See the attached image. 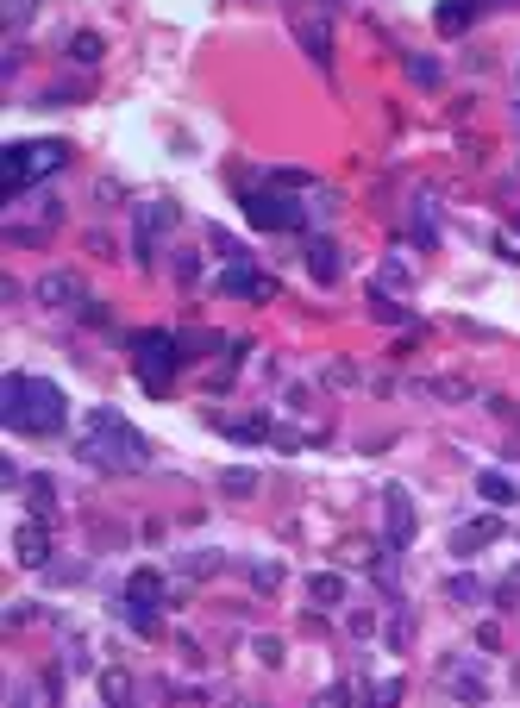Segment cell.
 <instances>
[{
  "mask_svg": "<svg viewBox=\"0 0 520 708\" xmlns=\"http://www.w3.org/2000/svg\"><path fill=\"white\" fill-rule=\"evenodd\" d=\"M132 358H138V383H145L151 395H163V389H170V376H176V364H182V339H170V333H138L132 339Z\"/></svg>",
  "mask_w": 520,
  "mask_h": 708,
  "instance_id": "277c9868",
  "label": "cell"
},
{
  "mask_svg": "<svg viewBox=\"0 0 520 708\" xmlns=\"http://www.w3.org/2000/svg\"><path fill=\"white\" fill-rule=\"evenodd\" d=\"M307 602H320V608H339V602H345V577H333V571L307 577Z\"/></svg>",
  "mask_w": 520,
  "mask_h": 708,
  "instance_id": "2e32d148",
  "label": "cell"
},
{
  "mask_svg": "<svg viewBox=\"0 0 520 708\" xmlns=\"http://www.w3.org/2000/svg\"><path fill=\"white\" fill-rule=\"evenodd\" d=\"M395 702H401V683H395V677H383V683L370 690V708H395Z\"/></svg>",
  "mask_w": 520,
  "mask_h": 708,
  "instance_id": "d4e9b609",
  "label": "cell"
},
{
  "mask_svg": "<svg viewBox=\"0 0 520 708\" xmlns=\"http://www.w3.org/2000/svg\"><path fill=\"white\" fill-rule=\"evenodd\" d=\"M489 539H502V521H495V514H489V521H470V527H458V533H452V552H458V558H470V552H483Z\"/></svg>",
  "mask_w": 520,
  "mask_h": 708,
  "instance_id": "4fadbf2b",
  "label": "cell"
},
{
  "mask_svg": "<svg viewBox=\"0 0 520 708\" xmlns=\"http://www.w3.org/2000/svg\"><path fill=\"white\" fill-rule=\"evenodd\" d=\"M414 539V508H408V489H389V546H408Z\"/></svg>",
  "mask_w": 520,
  "mask_h": 708,
  "instance_id": "5bb4252c",
  "label": "cell"
},
{
  "mask_svg": "<svg viewBox=\"0 0 520 708\" xmlns=\"http://www.w3.org/2000/svg\"><path fill=\"white\" fill-rule=\"evenodd\" d=\"M433 395H445V401H464L470 395V383H458V376H439V383H427Z\"/></svg>",
  "mask_w": 520,
  "mask_h": 708,
  "instance_id": "4316f807",
  "label": "cell"
},
{
  "mask_svg": "<svg viewBox=\"0 0 520 708\" xmlns=\"http://www.w3.org/2000/svg\"><path fill=\"white\" fill-rule=\"evenodd\" d=\"M408 76H414L420 88H439V63H427V57H408Z\"/></svg>",
  "mask_w": 520,
  "mask_h": 708,
  "instance_id": "603a6c76",
  "label": "cell"
},
{
  "mask_svg": "<svg viewBox=\"0 0 520 708\" xmlns=\"http://www.w3.org/2000/svg\"><path fill=\"white\" fill-rule=\"evenodd\" d=\"M220 483H226V495H251V489H257V477H251V470H226Z\"/></svg>",
  "mask_w": 520,
  "mask_h": 708,
  "instance_id": "484cf974",
  "label": "cell"
},
{
  "mask_svg": "<svg viewBox=\"0 0 520 708\" xmlns=\"http://www.w3.org/2000/svg\"><path fill=\"white\" fill-rule=\"evenodd\" d=\"M452 596H458V602H477L483 583H477V577H452Z\"/></svg>",
  "mask_w": 520,
  "mask_h": 708,
  "instance_id": "83f0119b",
  "label": "cell"
},
{
  "mask_svg": "<svg viewBox=\"0 0 520 708\" xmlns=\"http://www.w3.org/2000/svg\"><path fill=\"white\" fill-rule=\"evenodd\" d=\"M307 276H314V282H339V245L333 239L307 245Z\"/></svg>",
  "mask_w": 520,
  "mask_h": 708,
  "instance_id": "9a60e30c",
  "label": "cell"
},
{
  "mask_svg": "<svg viewBox=\"0 0 520 708\" xmlns=\"http://www.w3.org/2000/svg\"><path fill=\"white\" fill-rule=\"evenodd\" d=\"M314 708H370V690H358V683H333Z\"/></svg>",
  "mask_w": 520,
  "mask_h": 708,
  "instance_id": "e0dca14e",
  "label": "cell"
},
{
  "mask_svg": "<svg viewBox=\"0 0 520 708\" xmlns=\"http://www.w3.org/2000/svg\"><path fill=\"white\" fill-rule=\"evenodd\" d=\"M489 13V0H439V13H433V26L445 32V38H458L464 26H477V19Z\"/></svg>",
  "mask_w": 520,
  "mask_h": 708,
  "instance_id": "30bf717a",
  "label": "cell"
},
{
  "mask_svg": "<svg viewBox=\"0 0 520 708\" xmlns=\"http://www.w3.org/2000/svg\"><path fill=\"white\" fill-rule=\"evenodd\" d=\"M245 220L264 232H295L301 226V201H289L282 188H251L245 195Z\"/></svg>",
  "mask_w": 520,
  "mask_h": 708,
  "instance_id": "5b68a950",
  "label": "cell"
},
{
  "mask_svg": "<svg viewBox=\"0 0 520 708\" xmlns=\"http://www.w3.org/2000/svg\"><path fill=\"white\" fill-rule=\"evenodd\" d=\"M257 658H264V665H282V640H276V633H264V640H257Z\"/></svg>",
  "mask_w": 520,
  "mask_h": 708,
  "instance_id": "f1b7e54d",
  "label": "cell"
},
{
  "mask_svg": "<svg viewBox=\"0 0 520 708\" xmlns=\"http://www.w3.org/2000/svg\"><path fill=\"white\" fill-rule=\"evenodd\" d=\"M63 157H69V151L57 145V138H26V145H7V157H0V170H7V201L26 195L38 176L63 170Z\"/></svg>",
  "mask_w": 520,
  "mask_h": 708,
  "instance_id": "3957f363",
  "label": "cell"
},
{
  "mask_svg": "<svg viewBox=\"0 0 520 708\" xmlns=\"http://www.w3.org/2000/svg\"><path fill=\"white\" fill-rule=\"evenodd\" d=\"M26 495H32V521H51V502H57L51 477H32V483H26Z\"/></svg>",
  "mask_w": 520,
  "mask_h": 708,
  "instance_id": "d6986e66",
  "label": "cell"
},
{
  "mask_svg": "<svg viewBox=\"0 0 520 708\" xmlns=\"http://www.w3.org/2000/svg\"><path fill=\"white\" fill-rule=\"evenodd\" d=\"M126 602H132V627L151 633V627H157V602H163V577H157V571H132Z\"/></svg>",
  "mask_w": 520,
  "mask_h": 708,
  "instance_id": "8992f818",
  "label": "cell"
},
{
  "mask_svg": "<svg viewBox=\"0 0 520 708\" xmlns=\"http://www.w3.org/2000/svg\"><path fill=\"white\" fill-rule=\"evenodd\" d=\"M220 289H226V295H239V301H270V295H276V282H270V276H257V270H226V276H220Z\"/></svg>",
  "mask_w": 520,
  "mask_h": 708,
  "instance_id": "7c38bea8",
  "label": "cell"
},
{
  "mask_svg": "<svg viewBox=\"0 0 520 708\" xmlns=\"http://www.w3.org/2000/svg\"><path fill=\"white\" fill-rule=\"evenodd\" d=\"M32 13H38V0H7V26H13V32H26Z\"/></svg>",
  "mask_w": 520,
  "mask_h": 708,
  "instance_id": "7402d4cb",
  "label": "cell"
},
{
  "mask_svg": "<svg viewBox=\"0 0 520 708\" xmlns=\"http://www.w3.org/2000/svg\"><path fill=\"white\" fill-rule=\"evenodd\" d=\"M82 458L94 470H145L151 464V445H145V433L126 427V414L94 408L88 414V433H82Z\"/></svg>",
  "mask_w": 520,
  "mask_h": 708,
  "instance_id": "7a4b0ae2",
  "label": "cell"
},
{
  "mask_svg": "<svg viewBox=\"0 0 520 708\" xmlns=\"http://www.w3.org/2000/svg\"><path fill=\"white\" fill-rule=\"evenodd\" d=\"M0 420H7L13 433H57L69 420V401L57 383H44V376H7L0 383Z\"/></svg>",
  "mask_w": 520,
  "mask_h": 708,
  "instance_id": "6da1fadb",
  "label": "cell"
},
{
  "mask_svg": "<svg viewBox=\"0 0 520 708\" xmlns=\"http://www.w3.org/2000/svg\"><path fill=\"white\" fill-rule=\"evenodd\" d=\"M13 708H38V696L32 690H13Z\"/></svg>",
  "mask_w": 520,
  "mask_h": 708,
  "instance_id": "4dcf8cb0",
  "label": "cell"
},
{
  "mask_svg": "<svg viewBox=\"0 0 520 708\" xmlns=\"http://www.w3.org/2000/svg\"><path fill=\"white\" fill-rule=\"evenodd\" d=\"M477 489H483V502H514V483L502 477V470H483Z\"/></svg>",
  "mask_w": 520,
  "mask_h": 708,
  "instance_id": "ffe728a7",
  "label": "cell"
},
{
  "mask_svg": "<svg viewBox=\"0 0 520 708\" xmlns=\"http://www.w3.org/2000/svg\"><path fill=\"white\" fill-rule=\"evenodd\" d=\"M101 696H107V708H132V677L126 671H101Z\"/></svg>",
  "mask_w": 520,
  "mask_h": 708,
  "instance_id": "ac0fdd59",
  "label": "cell"
},
{
  "mask_svg": "<svg viewBox=\"0 0 520 708\" xmlns=\"http://www.w3.org/2000/svg\"><path fill=\"white\" fill-rule=\"evenodd\" d=\"M38 301H44V308H88V282L76 270H51L38 282Z\"/></svg>",
  "mask_w": 520,
  "mask_h": 708,
  "instance_id": "ba28073f",
  "label": "cell"
},
{
  "mask_svg": "<svg viewBox=\"0 0 520 708\" xmlns=\"http://www.w3.org/2000/svg\"><path fill=\"white\" fill-rule=\"evenodd\" d=\"M251 583H257V589H276V583H282V571H276V564H257Z\"/></svg>",
  "mask_w": 520,
  "mask_h": 708,
  "instance_id": "f546056e",
  "label": "cell"
},
{
  "mask_svg": "<svg viewBox=\"0 0 520 708\" xmlns=\"http://www.w3.org/2000/svg\"><path fill=\"white\" fill-rule=\"evenodd\" d=\"M452 690H458L464 702H483V677H477V671H458V677H452Z\"/></svg>",
  "mask_w": 520,
  "mask_h": 708,
  "instance_id": "cb8c5ba5",
  "label": "cell"
},
{
  "mask_svg": "<svg viewBox=\"0 0 520 708\" xmlns=\"http://www.w3.org/2000/svg\"><path fill=\"white\" fill-rule=\"evenodd\" d=\"M295 38H301V51L320 69H333V26H326L320 13H295Z\"/></svg>",
  "mask_w": 520,
  "mask_h": 708,
  "instance_id": "9c48e42d",
  "label": "cell"
},
{
  "mask_svg": "<svg viewBox=\"0 0 520 708\" xmlns=\"http://www.w3.org/2000/svg\"><path fill=\"white\" fill-rule=\"evenodd\" d=\"M170 226H176V207H170V201L138 207V239H132L138 264H157V232H170Z\"/></svg>",
  "mask_w": 520,
  "mask_h": 708,
  "instance_id": "52a82bcc",
  "label": "cell"
},
{
  "mask_svg": "<svg viewBox=\"0 0 520 708\" xmlns=\"http://www.w3.org/2000/svg\"><path fill=\"white\" fill-rule=\"evenodd\" d=\"M69 57H76L82 69H88V63H101V38H94V32H82L76 44H69Z\"/></svg>",
  "mask_w": 520,
  "mask_h": 708,
  "instance_id": "44dd1931",
  "label": "cell"
},
{
  "mask_svg": "<svg viewBox=\"0 0 520 708\" xmlns=\"http://www.w3.org/2000/svg\"><path fill=\"white\" fill-rule=\"evenodd\" d=\"M13 558L26 564V571H38V564L51 558V533H44V521H26V527H13Z\"/></svg>",
  "mask_w": 520,
  "mask_h": 708,
  "instance_id": "8fae6325",
  "label": "cell"
}]
</instances>
